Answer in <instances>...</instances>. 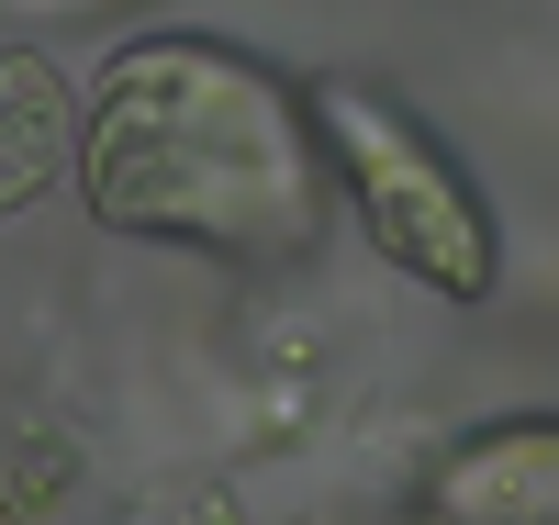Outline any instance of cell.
<instances>
[{
    "instance_id": "6da1fadb",
    "label": "cell",
    "mask_w": 559,
    "mask_h": 525,
    "mask_svg": "<svg viewBox=\"0 0 559 525\" xmlns=\"http://www.w3.org/2000/svg\"><path fill=\"white\" fill-rule=\"evenodd\" d=\"M79 202L134 247L292 269L324 247L336 168L313 134V90L224 34H146L79 102Z\"/></svg>"
},
{
    "instance_id": "5b68a950",
    "label": "cell",
    "mask_w": 559,
    "mask_h": 525,
    "mask_svg": "<svg viewBox=\"0 0 559 525\" xmlns=\"http://www.w3.org/2000/svg\"><path fill=\"white\" fill-rule=\"evenodd\" d=\"M0 12H102V0H0Z\"/></svg>"
},
{
    "instance_id": "277c9868",
    "label": "cell",
    "mask_w": 559,
    "mask_h": 525,
    "mask_svg": "<svg viewBox=\"0 0 559 525\" xmlns=\"http://www.w3.org/2000/svg\"><path fill=\"white\" fill-rule=\"evenodd\" d=\"M79 179V102L34 45H0V224Z\"/></svg>"
},
{
    "instance_id": "3957f363",
    "label": "cell",
    "mask_w": 559,
    "mask_h": 525,
    "mask_svg": "<svg viewBox=\"0 0 559 525\" xmlns=\"http://www.w3.org/2000/svg\"><path fill=\"white\" fill-rule=\"evenodd\" d=\"M426 514L437 525H559V414L471 425L426 469Z\"/></svg>"
},
{
    "instance_id": "7a4b0ae2",
    "label": "cell",
    "mask_w": 559,
    "mask_h": 525,
    "mask_svg": "<svg viewBox=\"0 0 559 525\" xmlns=\"http://www.w3.org/2000/svg\"><path fill=\"white\" fill-rule=\"evenodd\" d=\"M313 134H324L336 190H347L358 224H369V247H381L403 279H426V291H448V302H492L503 235H492L481 179L448 157L437 123H414L369 79H324L313 90Z\"/></svg>"
}]
</instances>
